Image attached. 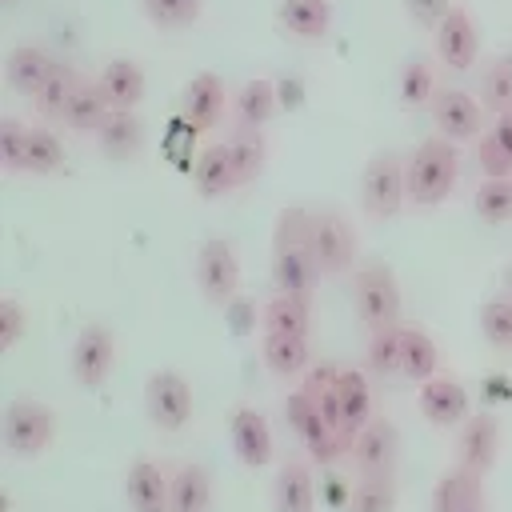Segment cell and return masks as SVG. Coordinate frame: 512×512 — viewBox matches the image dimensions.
<instances>
[{
  "label": "cell",
  "mask_w": 512,
  "mask_h": 512,
  "mask_svg": "<svg viewBox=\"0 0 512 512\" xmlns=\"http://www.w3.org/2000/svg\"><path fill=\"white\" fill-rule=\"evenodd\" d=\"M404 12L420 24V28H440V20L452 12L448 0H404Z\"/></svg>",
  "instance_id": "cell-46"
},
{
  "label": "cell",
  "mask_w": 512,
  "mask_h": 512,
  "mask_svg": "<svg viewBox=\"0 0 512 512\" xmlns=\"http://www.w3.org/2000/svg\"><path fill=\"white\" fill-rule=\"evenodd\" d=\"M224 112V80L216 72H196L188 84H184V96H180V116L192 132H208L216 128Z\"/></svg>",
  "instance_id": "cell-17"
},
{
  "label": "cell",
  "mask_w": 512,
  "mask_h": 512,
  "mask_svg": "<svg viewBox=\"0 0 512 512\" xmlns=\"http://www.w3.org/2000/svg\"><path fill=\"white\" fill-rule=\"evenodd\" d=\"M336 404H340V432L352 448L356 432L364 424H372V384L364 372L356 368H340V380H336Z\"/></svg>",
  "instance_id": "cell-18"
},
{
  "label": "cell",
  "mask_w": 512,
  "mask_h": 512,
  "mask_svg": "<svg viewBox=\"0 0 512 512\" xmlns=\"http://www.w3.org/2000/svg\"><path fill=\"white\" fill-rule=\"evenodd\" d=\"M316 404H312V396L304 392V388H296V392H288L284 396V420H288V428L296 432L304 420H308V412H312Z\"/></svg>",
  "instance_id": "cell-47"
},
{
  "label": "cell",
  "mask_w": 512,
  "mask_h": 512,
  "mask_svg": "<svg viewBox=\"0 0 512 512\" xmlns=\"http://www.w3.org/2000/svg\"><path fill=\"white\" fill-rule=\"evenodd\" d=\"M100 88L112 112H136V104L144 100V72L136 60H108V68L100 72Z\"/></svg>",
  "instance_id": "cell-25"
},
{
  "label": "cell",
  "mask_w": 512,
  "mask_h": 512,
  "mask_svg": "<svg viewBox=\"0 0 512 512\" xmlns=\"http://www.w3.org/2000/svg\"><path fill=\"white\" fill-rule=\"evenodd\" d=\"M84 76L72 68V64H56L52 68V76L44 80V88L32 96V104H36V112L44 116V120H64V112H68V100H72V92H76V84H80Z\"/></svg>",
  "instance_id": "cell-33"
},
{
  "label": "cell",
  "mask_w": 512,
  "mask_h": 512,
  "mask_svg": "<svg viewBox=\"0 0 512 512\" xmlns=\"http://www.w3.org/2000/svg\"><path fill=\"white\" fill-rule=\"evenodd\" d=\"M96 140L112 160H132L144 148V124L136 112H112L104 120V128L96 132Z\"/></svg>",
  "instance_id": "cell-30"
},
{
  "label": "cell",
  "mask_w": 512,
  "mask_h": 512,
  "mask_svg": "<svg viewBox=\"0 0 512 512\" xmlns=\"http://www.w3.org/2000/svg\"><path fill=\"white\" fill-rule=\"evenodd\" d=\"M504 300H512V264L504 268Z\"/></svg>",
  "instance_id": "cell-48"
},
{
  "label": "cell",
  "mask_w": 512,
  "mask_h": 512,
  "mask_svg": "<svg viewBox=\"0 0 512 512\" xmlns=\"http://www.w3.org/2000/svg\"><path fill=\"white\" fill-rule=\"evenodd\" d=\"M24 328H28L24 304L16 296H4L0 300V352H12L20 344V336H24Z\"/></svg>",
  "instance_id": "cell-45"
},
{
  "label": "cell",
  "mask_w": 512,
  "mask_h": 512,
  "mask_svg": "<svg viewBox=\"0 0 512 512\" xmlns=\"http://www.w3.org/2000/svg\"><path fill=\"white\" fill-rule=\"evenodd\" d=\"M260 324H264V332H276V336H308L312 332V304H300L292 296H272L260 312Z\"/></svg>",
  "instance_id": "cell-34"
},
{
  "label": "cell",
  "mask_w": 512,
  "mask_h": 512,
  "mask_svg": "<svg viewBox=\"0 0 512 512\" xmlns=\"http://www.w3.org/2000/svg\"><path fill=\"white\" fill-rule=\"evenodd\" d=\"M56 64H60V60H56L52 52H44L40 44H20V48H12L8 60H4V80H8L12 92L36 96V92L44 88V80L52 76Z\"/></svg>",
  "instance_id": "cell-20"
},
{
  "label": "cell",
  "mask_w": 512,
  "mask_h": 512,
  "mask_svg": "<svg viewBox=\"0 0 512 512\" xmlns=\"http://www.w3.org/2000/svg\"><path fill=\"white\" fill-rule=\"evenodd\" d=\"M472 208L484 224H508L512 220V176L504 180H480Z\"/></svg>",
  "instance_id": "cell-38"
},
{
  "label": "cell",
  "mask_w": 512,
  "mask_h": 512,
  "mask_svg": "<svg viewBox=\"0 0 512 512\" xmlns=\"http://www.w3.org/2000/svg\"><path fill=\"white\" fill-rule=\"evenodd\" d=\"M52 432H56V412L40 400H8L4 408V448L16 456V460H32L40 456L48 444H52Z\"/></svg>",
  "instance_id": "cell-4"
},
{
  "label": "cell",
  "mask_w": 512,
  "mask_h": 512,
  "mask_svg": "<svg viewBox=\"0 0 512 512\" xmlns=\"http://www.w3.org/2000/svg\"><path fill=\"white\" fill-rule=\"evenodd\" d=\"M28 132L16 116H4L0 120V164L4 172H24L28 168Z\"/></svg>",
  "instance_id": "cell-42"
},
{
  "label": "cell",
  "mask_w": 512,
  "mask_h": 512,
  "mask_svg": "<svg viewBox=\"0 0 512 512\" xmlns=\"http://www.w3.org/2000/svg\"><path fill=\"white\" fill-rule=\"evenodd\" d=\"M228 436L232 448L240 456V464L248 468H264L272 460V428L264 420V412H256L252 404H236L228 416Z\"/></svg>",
  "instance_id": "cell-14"
},
{
  "label": "cell",
  "mask_w": 512,
  "mask_h": 512,
  "mask_svg": "<svg viewBox=\"0 0 512 512\" xmlns=\"http://www.w3.org/2000/svg\"><path fill=\"white\" fill-rule=\"evenodd\" d=\"M400 344H404V360H400V376L412 384H424L436 376L440 364V348L424 328H400Z\"/></svg>",
  "instance_id": "cell-29"
},
{
  "label": "cell",
  "mask_w": 512,
  "mask_h": 512,
  "mask_svg": "<svg viewBox=\"0 0 512 512\" xmlns=\"http://www.w3.org/2000/svg\"><path fill=\"white\" fill-rule=\"evenodd\" d=\"M480 476H472L468 468L452 464L440 480H436V492H432V512H472L480 508Z\"/></svg>",
  "instance_id": "cell-27"
},
{
  "label": "cell",
  "mask_w": 512,
  "mask_h": 512,
  "mask_svg": "<svg viewBox=\"0 0 512 512\" xmlns=\"http://www.w3.org/2000/svg\"><path fill=\"white\" fill-rule=\"evenodd\" d=\"M112 360H116V344H112L108 324H100V320L84 324L80 336H76V344H72V376H76V384L88 388V392H96L108 380Z\"/></svg>",
  "instance_id": "cell-9"
},
{
  "label": "cell",
  "mask_w": 512,
  "mask_h": 512,
  "mask_svg": "<svg viewBox=\"0 0 512 512\" xmlns=\"http://www.w3.org/2000/svg\"><path fill=\"white\" fill-rule=\"evenodd\" d=\"M496 448H500V424L492 412H476L460 424V436H456L460 468H468L472 476H488V468L496 464Z\"/></svg>",
  "instance_id": "cell-11"
},
{
  "label": "cell",
  "mask_w": 512,
  "mask_h": 512,
  "mask_svg": "<svg viewBox=\"0 0 512 512\" xmlns=\"http://www.w3.org/2000/svg\"><path fill=\"white\" fill-rule=\"evenodd\" d=\"M480 108L492 116L512 112V60L496 56L480 76Z\"/></svg>",
  "instance_id": "cell-36"
},
{
  "label": "cell",
  "mask_w": 512,
  "mask_h": 512,
  "mask_svg": "<svg viewBox=\"0 0 512 512\" xmlns=\"http://www.w3.org/2000/svg\"><path fill=\"white\" fill-rule=\"evenodd\" d=\"M460 180V156L456 144L444 136H428L412 148V156L404 160V192L412 208H436L452 196Z\"/></svg>",
  "instance_id": "cell-2"
},
{
  "label": "cell",
  "mask_w": 512,
  "mask_h": 512,
  "mask_svg": "<svg viewBox=\"0 0 512 512\" xmlns=\"http://www.w3.org/2000/svg\"><path fill=\"white\" fill-rule=\"evenodd\" d=\"M144 408L160 432H180L192 416V384L184 380V372L176 368L152 372L144 384Z\"/></svg>",
  "instance_id": "cell-7"
},
{
  "label": "cell",
  "mask_w": 512,
  "mask_h": 512,
  "mask_svg": "<svg viewBox=\"0 0 512 512\" xmlns=\"http://www.w3.org/2000/svg\"><path fill=\"white\" fill-rule=\"evenodd\" d=\"M140 8L156 28H188L200 16V0H140Z\"/></svg>",
  "instance_id": "cell-43"
},
{
  "label": "cell",
  "mask_w": 512,
  "mask_h": 512,
  "mask_svg": "<svg viewBox=\"0 0 512 512\" xmlns=\"http://www.w3.org/2000/svg\"><path fill=\"white\" fill-rule=\"evenodd\" d=\"M232 112H236V124H240V128H264V124L276 116V84H272L268 76L248 80V84L232 96Z\"/></svg>",
  "instance_id": "cell-28"
},
{
  "label": "cell",
  "mask_w": 512,
  "mask_h": 512,
  "mask_svg": "<svg viewBox=\"0 0 512 512\" xmlns=\"http://www.w3.org/2000/svg\"><path fill=\"white\" fill-rule=\"evenodd\" d=\"M212 508V480L200 464H180L172 472V504L168 512H208Z\"/></svg>",
  "instance_id": "cell-31"
},
{
  "label": "cell",
  "mask_w": 512,
  "mask_h": 512,
  "mask_svg": "<svg viewBox=\"0 0 512 512\" xmlns=\"http://www.w3.org/2000/svg\"><path fill=\"white\" fill-rule=\"evenodd\" d=\"M316 504V480L312 468L304 460H284L276 472V488H272V508L276 512H312Z\"/></svg>",
  "instance_id": "cell-22"
},
{
  "label": "cell",
  "mask_w": 512,
  "mask_h": 512,
  "mask_svg": "<svg viewBox=\"0 0 512 512\" xmlns=\"http://www.w3.org/2000/svg\"><path fill=\"white\" fill-rule=\"evenodd\" d=\"M296 436H300V444L308 448V456H312L316 464H328V460H336V456L348 448V440H344V436H340L316 408H312L308 420L296 428Z\"/></svg>",
  "instance_id": "cell-35"
},
{
  "label": "cell",
  "mask_w": 512,
  "mask_h": 512,
  "mask_svg": "<svg viewBox=\"0 0 512 512\" xmlns=\"http://www.w3.org/2000/svg\"><path fill=\"white\" fill-rule=\"evenodd\" d=\"M352 464L360 476H392L396 456H400V436L396 424L384 416H372V424H364L352 440Z\"/></svg>",
  "instance_id": "cell-10"
},
{
  "label": "cell",
  "mask_w": 512,
  "mask_h": 512,
  "mask_svg": "<svg viewBox=\"0 0 512 512\" xmlns=\"http://www.w3.org/2000/svg\"><path fill=\"white\" fill-rule=\"evenodd\" d=\"M480 112H484V108H480L468 92H460V88H444V92H436V100H432V124H436L440 136L452 140V144L480 140V124H484Z\"/></svg>",
  "instance_id": "cell-12"
},
{
  "label": "cell",
  "mask_w": 512,
  "mask_h": 512,
  "mask_svg": "<svg viewBox=\"0 0 512 512\" xmlns=\"http://www.w3.org/2000/svg\"><path fill=\"white\" fill-rule=\"evenodd\" d=\"M64 168V148L48 128H32L28 132V168L32 176H56Z\"/></svg>",
  "instance_id": "cell-40"
},
{
  "label": "cell",
  "mask_w": 512,
  "mask_h": 512,
  "mask_svg": "<svg viewBox=\"0 0 512 512\" xmlns=\"http://www.w3.org/2000/svg\"><path fill=\"white\" fill-rule=\"evenodd\" d=\"M308 220L312 212L292 204L276 216V232H272V284H276V296H292L300 304H312V292H316V260H312V248H308Z\"/></svg>",
  "instance_id": "cell-1"
},
{
  "label": "cell",
  "mask_w": 512,
  "mask_h": 512,
  "mask_svg": "<svg viewBox=\"0 0 512 512\" xmlns=\"http://www.w3.org/2000/svg\"><path fill=\"white\" fill-rule=\"evenodd\" d=\"M416 404H420L424 420L436 424V428H456V424H464V420L472 416V412H468V392H464V384H460L456 376H440V372L420 384Z\"/></svg>",
  "instance_id": "cell-13"
},
{
  "label": "cell",
  "mask_w": 512,
  "mask_h": 512,
  "mask_svg": "<svg viewBox=\"0 0 512 512\" xmlns=\"http://www.w3.org/2000/svg\"><path fill=\"white\" fill-rule=\"evenodd\" d=\"M400 360H404V344H400V328L376 332L368 344V368L376 376H400Z\"/></svg>",
  "instance_id": "cell-44"
},
{
  "label": "cell",
  "mask_w": 512,
  "mask_h": 512,
  "mask_svg": "<svg viewBox=\"0 0 512 512\" xmlns=\"http://www.w3.org/2000/svg\"><path fill=\"white\" fill-rule=\"evenodd\" d=\"M124 500H128L132 512H168L172 476L156 460H136L124 472Z\"/></svg>",
  "instance_id": "cell-15"
},
{
  "label": "cell",
  "mask_w": 512,
  "mask_h": 512,
  "mask_svg": "<svg viewBox=\"0 0 512 512\" xmlns=\"http://www.w3.org/2000/svg\"><path fill=\"white\" fill-rule=\"evenodd\" d=\"M480 336L492 344V348H512V300L496 296L488 304H480Z\"/></svg>",
  "instance_id": "cell-41"
},
{
  "label": "cell",
  "mask_w": 512,
  "mask_h": 512,
  "mask_svg": "<svg viewBox=\"0 0 512 512\" xmlns=\"http://www.w3.org/2000/svg\"><path fill=\"white\" fill-rule=\"evenodd\" d=\"M408 192H404V160L396 152H376L364 164V180H360V204L372 220H388L404 208Z\"/></svg>",
  "instance_id": "cell-6"
},
{
  "label": "cell",
  "mask_w": 512,
  "mask_h": 512,
  "mask_svg": "<svg viewBox=\"0 0 512 512\" xmlns=\"http://www.w3.org/2000/svg\"><path fill=\"white\" fill-rule=\"evenodd\" d=\"M436 100V76H432V64L428 60H408L404 72H400V104L404 108H424Z\"/></svg>",
  "instance_id": "cell-39"
},
{
  "label": "cell",
  "mask_w": 512,
  "mask_h": 512,
  "mask_svg": "<svg viewBox=\"0 0 512 512\" xmlns=\"http://www.w3.org/2000/svg\"><path fill=\"white\" fill-rule=\"evenodd\" d=\"M196 284L208 304H228L240 288V260L228 240L212 236L196 248Z\"/></svg>",
  "instance_id": "cell-8"
},
{
  "label": "cell",
  "mask_w": 512,
  "mask_h": 512,
  "mask_svg": "<svg viewBox=\"0 0 512 512\" xmlns=\"http://www.w3.org/2000/svg\"><path fill=\"white\" fill-rule=\"evenodd\" d=\"M308 248H312L320 276H344L352 268V256H356V236L340 212L320 208L308 220Z\"/></svg>",
  "instance_id": "cell-5"
},
{
  "label": "cell",
  "mask_w": 512,
  "mask_h": 512,
  "mask_svg": "<svg viewBox=\"0 0 512 512\" xmlns=\"http://www.w3.org/2000/svg\"><path fill=\"white\" fill-rule=\"evenodd\" d=\"M476 48H480V36H476L472 16L452 4V12L436 28V56H440V64L452 68V72H464V68L476 64Z\"/></svg>",
  "instance_id": "cell-16"
},
{
  "label": "cell",
  "mask_w": 512,
  "mask_h": 512,
  "mask_svg": "<svg viewBox=\"0 0 512 512\" xmlns=\"http://www.w3.org/2000/svg\"><path fill=\"white\" fill-rule=\"evenodd\" d=\"M192 184L204 200H216L232 188H240V176H236V164L228 156V144H208L196 160H192Z\"/></svg>",
  "instance_id": "cell-21"
},
{
  "label": "cell",
  "mask_w": 512,
  "mask_h": 512,
  "mask_svg": "<svg viewBox=\"0 0 512 512\" xmlns=\"http://www.w3.org/2000/svg\"><path fill=\"white\" fill-rule=\"evenodd\" d=\"M476 168L484 172V180L512 176V112L496 116L492 128L476 140Z\"/></svg>",
  "instance_id": "cell-23"
},
{
  "label": "cell",
  "mask_w": 512,
  "mask_h": 512,
  "mask_svg": "<svg viewBox=\"0 0 512 512\" xmlns=\"http://www.w3.org/2000/svg\"><path fill=\"white\" fill-rule=\"evenodd\" d=\"M260 356H264V368L280 380H292L300 372H308V336H276V332H264L260 340Z\"/></svg>",
  "instance_id": "cell-26"
},
{
  "label": "cell",
  "mask_w": 512,
  "mask_h": 512,
  "mask_svg": "<svg viewBox=\"0 0 512 512\" xmlns=\"http://www.w3.org/2000/svg\"><path fill=\"white\" fill-rule=\"evenodd\" d=\"M344 512H396V480L392 476H360Z\"/></svg>",
  "instance_id": "cell-37"
},
{
  "label": "cell",
  "mask_w": 512,
  "mask_h": 512,
  "mask_svg": "<svg viewBox=\"0 0 512 512\" xmlns=\"http://www.w3.org/2000/svg\"><path fill=\"white\" fill-rule=\"evenodd\" d=\"M276 20H280L284 36H292L300 44H320L332 28V0H280Z\"/></svg>",
  "instance_id": "cell-19"
},
{
  "label": "cell",
  "mask_w": 512,
  "mask_h": 512,
  "mask_svg": "<svg viewBox=\"0 0 512 512\" xmlns=\"http://www.w3.org/2000/svg\"><path fill=\"white\" fill-rule=\"evenodd\" d=\"M108 116H112V104H108L100 80H80L76 92H72V100H68L64 124H68L72 132H80V136H92V132L104 128Z\"/></svg>",
  "instance_id": "cell-24"
},
{
  "label": "cell",
  "mask_w": 512,
  "mask_h": 512,
  "mask_svg": "<svg viewBox=\"0 0 512 512\" xmlns=\"http://www.w3.org/2000/svg\"><path fill=\"white\" fill-rule=\"evenodd\" d=\"M224 144H228V156H232V164H236L240 184H252V180L264 172V160H268V140H264V132L236 124V132H232Z\"/></svg>",
  "instance_id": "cell-32"
},
{
  "label": "cell",
  "mask_w": 512,
  "mask_h": 512,
  "mask_svg": "<svg viewBox=\"0 0 512 512\" xmlns=\"http://www.w3.org/2000/svg\"><path fill=\"white\" fill-rule=\"evenodd\" d=\"M352 300H356V312L372 336L400 328L396 324L400 320V284H396L392 268H384V264L356 268L352 272Z\"/></svg>",
  "instance_id": "cell-3"
}]
</instances>
